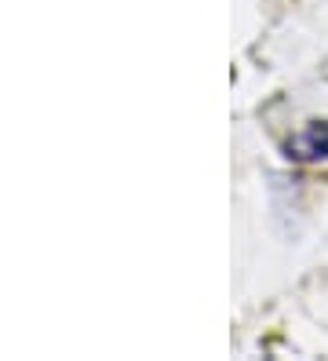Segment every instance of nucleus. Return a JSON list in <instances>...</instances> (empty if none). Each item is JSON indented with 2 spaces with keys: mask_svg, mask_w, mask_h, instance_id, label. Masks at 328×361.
I'll return each mask as SVG.
<instances>
[{
  "mask_svg": "<svg viewBox=\"0 0 328 361\" xmlns=\"http://www.w3.org/2000/svg\"><path fill=\"white\" fill-rule=\"evenodd\" d=\"M284 150H288L292 161H306V164L328 161V121H310L296 139H288Z\"/></svg>",
  "mask_w": 328,
  "mask_h": 361,
  "instance_id": "1",
  "label": "nucleus"
}]
</instances>
